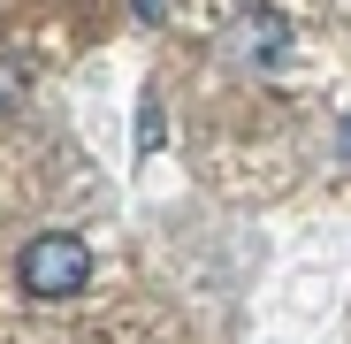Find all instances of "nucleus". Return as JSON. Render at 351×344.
I'll list each match as a JSON object with an SVG mask.
<instances>
[{
    "mask_svg": "<svg viewBox=\"0 0 351 344\" xmlns=\"http://www.w3.org/2000/svg\"><path fill=\"white\" fill-rule=\"evenodd\" d=\"M16 275H23V291H31V299H69V291H84L92 253H84V238H69V229H46V238L23 245Z\"/></svg>",
    "mask_w": 351,
    "mask_h": 344,
    "instance_id": "obj_1",
    "label": "nucleus"
},
{
    "mask_svg": "<svg viewBox=\"0 0 351 344\" xmlns=\"http://www.w3.org/2000/svg\"><path fill=\"white\" fill-rule=\"evenodd\" d=\"M282 38H290V23L275 16V8H252V16H237V23H229V54H237V62H252V69H267L275 62V54H282Z\"/></svg>",
    "mask_w": 351,
    "mask_h": 344,
    "instance_id": "obj_2",
    "label": "nucleus"
},
{
    "mask_svg": "<svg viewBox=\"0 0 351 344\" xmlns=\"http://www.w3.org/2000/svg\"><path fill=\"white\" fill-rule=\"evenodd\" d=\"M343 161H351V123H343Z\"/></svg>",
    "mask_w": 351,
    "mask_h": 344,
    "instance_id": "obj_3",
    "label": "nucleus"
}]
</instances>
